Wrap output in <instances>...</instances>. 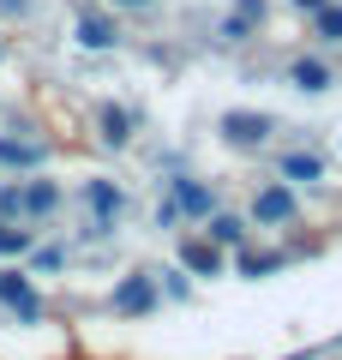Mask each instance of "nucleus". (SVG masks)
<instances>
[{"mask_svg":"<svg viewBox=\"0 0 342 360\" xmlns=\"http://www.w3.org/2000/svg\"><path fill=\"white\" fill-rule=\"evenodd\" d=\"M84 198H90V210H96V222H102V229H108V222L120 217V193H114L108 180H90V186H84Z\"/></svg>","mask_w":342,"mask_h":360,"instance_id":"6","label":"nucleus"},{"mask_svg":"<svg viewBox=\"0 0 342 360\" xmlns=\"http://www.w3.org/2000/svg\"><path fill=\"white\" fill-rule=\"evenodd\" d=\"M222 132L234 144H265L270 139V115H241V108H234V115H222Z\"/></svg>","mask_w":342,"mask_h":360,"instance_id":"2","label":"nucleus"},{"mask_svg":"<svg viewBox=\"0 0 342 360\" xmlns=\"http://www.w3.org/2000/svg\"><path fill=\"white\" fill-rule=\"evenodd\" d=\"M282 174H289V180H318V174H324V162H318V156H289Z\"/></svg>","mask_w":342,"mask_h":360,"instance_id":"14","label":"nucleus"},{"mask_svg":"<svg viewBox=\"0 0 342 360\" xmlns=\"http://www.w3.org/2000/svg\"><path fill=\"white\" fill-rule=\"evenodd\" d=\"M277 264H282V252H246V258H241V270H246V276H270Z\"/></svg>","mask_w":342,"mask_h":360,"instance_id":"16","label":"nucleus"},{"mask_svg":"<svg viewBox=\"0 0 342 360\" xmlns=\"http://www.w3.org/2000/svg\"><path fill=\"white\" fill-rule=\"evenodd\" d=\"M180 264H186L192 276H222V252H216L210 240H186L180 246Z\"/></svg>","mask_w":342,"mask_h":360,"instance_id":"4","label":"nucleus"},{"mask_svg":"<svg viewBox=\"0 0 342 360\" xmlns=\"http://www.w3.org/2000/svg\"><path fill=\"white\" fill-rule=\"evenodd\" d=\"M318 37H324V42H342V6H318Z\"/></svg>","mask_w":342,"mask_h":360,"instance_id":"15","label":"nucleus"},{"mask_svg":"<svg viewBox=\"0 0 342 360\" xmlns=\"http://www.w3.org/2000/svg\"><path fill=\"white\" fill-rule=\"evenodd\" d=\"M0 162H13V168H37V162H42V144H13V139H0Z\"/></svg>","mask_w":342,"mask_h":360,"instance_id":"11","label":"nucleus"},{"mask_svg":"<svg viewBox=\"0 0 342 360\" xmlns=\"http://www.w3.org/2000/svg\"><path fill=\"white\" fill-rule=\"evenodd\" d=\"M127 127H132V120L120 115V108H108V115H102V139H108V144H127Z\"/></svg>","mask_w":342,"mask_h":360,"instance_id":"17","label":"nucleus"},{"mask_svg":"<svg viewBox=\"0 0 342 360\" xmlns=\"http://www.w3.org/2000/svg\"><path fill=\"white\" fill-rule=\"evenodd\" d=\"M294 6H306V13H318V6H330V0H294Z\"/></svg>","mask_w":342,"mask_h":360,"instance_id":"19","label":"nucleus"},{"mask_svg":"<svg viewBox=\"0 0 342 360\" xmlns=\"http://www.w3.org/2000/svg\"><path fill=\"white\" fill-rule=\"evenodd\" d=\"M120 6H144V0H120Z\"/></svg>","mask_w":342,"mask_h":360,"instance_id":"20","label":"nucleus"},{"mask_svg":"<svg viewBox=\"0 0 342 360\" xmlns=\"http://www.w3.org/2000/svg\"><path fill=\"white\" fill-rule=\"evenodd\" d=\"M258 18H265V6H258V0H241V6H234V18L222 25V37H228V42H246V30H253Z\"/></svg>","mask_w":342,"mask_h":360,"instance_id":"8","label":"nucleus"},{"mask_svg":"<svg viewBox=\"0 0 342 360\" xmlns=\"http://www.w3.org/2000/svg\"><path fill=\"white\" fill-rule=\"evenodd\" d=\"M253 217L258 222H289L294 217V193H289V186H265V193L253 198Z\"/></svg>","mask_w":342,"mask_h":360,"instance_id":"3","label":"nucleus"},{"mask_svg":"<svg viewBox=\"0 0 342 360\" xmlns=\"http://www.w3.org/2000/svg\"><path fill=\"white\" fill-rule=\"evenodd\" d=\"M210 205H216V198L204 193L198 180H175V210H192V217H210Z\"/></svg>","mask_w":342,"mask_h":360,"instance_id":"7","label":"nucleus"},{"mask_svg":"<svg viewBox=\"0 0 342 360\" xmlns=\"http://www.w3.org/2000/svg\"><path fill=\"white\" fill-rule=\"evenodd\" d=\"M78 37H84L90 49H114V42H120V30H114L108 18H96V13H84V18H78Z\"/></svg>","mask_w":342,"mask_h":360,"instance_id":"9","label":"nucleus"},{"mask_svg":"<svg viewBox=\"0 0 342 360\" xmlns=\"http://www.w3.org/2000/svg\"><path fill=\"white\" fill-rule=\"evenodd\" d=\"M54 205H61V193H54L49 180H37L30 193H18V210H37V217H42V210H54Z\"/></svg>","mask_w":342,"mask_h":360,"instance_id":"12","label":"nucleus"},{"mask_svg":"<svg viewBox=\"0 0 342 360\" xmlns=\"http://www.w3.org/2000/svg\"><path fill=\"white\" fill-rule=\"evenodd\" d=\"M156 300V288H151V276H127V283L114 288V312H144Z\"/></svg>","mask_w":342,"mask_h":360,"instance_id":"5","label":"nucleus"},{"mask_svg":"<svg viewBox=\"0 0 342 360\" xmlns=\"http://www.w3.org/2000/svg\"><path fill=\"white\" fill-rule=\"evenodd\" d=\"M0 252H30V234L25 229H0Z\"/></svg>","mask_w":342,"mask_h":360,"instance_id":"18","label":"nucleus"},{"mask_svg":"<svg viewBox=\"0 0 342 360\" xmlns=\"http://www.w3.org/2000/svg\"><path fill=\"white\" fill-rule=\"evenodd\" d=\"M0 300H6L18 319H42V295L30 288L25 270H0Z\"/></svg>","mask_w":342,"mask_h":360,"instance_id":"1","label":"nucleus"},{"mask_svg":"<svg viewBox=\"0 0 342 360\" xmlns=\"http://www.w3.org/2000/svg\"><path fill=\"white\" fill-rule=\"evenodd\" d=\"M210 234H216L222 246H241V240H246V222H241V217H216V222H210Z\"/></svg>","mask_w":342,"mask_h":360,"instance_id":"13","label":"nucleus"},{"mask_svg":"<svg viewBox=\"0 0 342 360\" xmlns=\"http://www.w3.org/2000/svg\"><path fill=\"white\" fill-rule=\"evenodd\" d=\"M324 84H330L324 60H294V90H324Z\"/></svg>","mask_w":342,"mask_h":360,"instance_id":"10","label":"nucleus"}]
</instances>
